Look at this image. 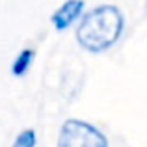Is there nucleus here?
<instances>
[{"label":"nucleus","instance_id":"1","mask_svg":"<svg viewBox=\"0 0 147 147\" xmlns=\"http://www.w3.org/2000/svg\"><path fill=\"white\" fill-rule=\"evenodd\" d=\"M123 24V15L115 6H97L82 19L76 39L90 52H102L119 39Z\"/></svg>","mask_w":147,"mask_h":147},{"label":"nucleus","instance_id":"2","mask_svg":"<svg viewBox=\"0 0 147 147\" xmlns=\"http://www.w3.org/2000/svg\"><path fill=\"white\" fill-rule=\"evenodd\" d=\"M58 147H108V140L97 127L80 119H69L60 130Z\"/></svg>","mask_w":147,"mask_h":147},{"label":"nucleus","instance_id":"3","mask_svg":"<svg viewBox=\"0 0 147 147\" xmlns=\"http://www.w3.org/2000/svg\"><path fill=\"white\" fill-rule=\"evenodd\" d=\"M84 9V0H65L52 15V22L56 30H65L80 17Z\"/></svg>","mask_w":147,"mask_h":147},{"label":"nucleus","instance_id":"4","mask_svg":"<svg viewBox=\"0 0 147 147\" xmlns=\"http://www.w3.org/2000/svg\"><path fill=\"white\" fill-rule=\"evenodd\" d=\"M32 61H34V50H32V49H24V50H21V52L17 54V58L13 60V65H11V73H13L15 76H22V75H26V71L30 69Z\"/></svg>","mask_w":147,"mask_h":147},{"label":"nucleus","instance_id":"5","mask_svg":"<svg viewBox=\"0 0 147 147\" xmlns=\"http://www.w3.org/2000/svg\"><path fill=\"white\" fill-rule=\"evenodd\" d=\"M11 147H36V130H32V129L22 130Z\"/></svg>","mask_w":147,"mask_h":147},{"label":"nucleus","instance_id":"6","mask_svg":"<svg viewBox=\"0 0 147 147\" xmlns=\"http://www.w3.org/2000/svg\"><path fill=\"white\" fill-rule=\"evenodd\" d=\"M145 9H147V2H145Z\"/></svg>","mask_w":147,"mask_h":147}]
</instances>
